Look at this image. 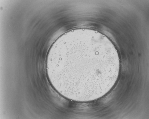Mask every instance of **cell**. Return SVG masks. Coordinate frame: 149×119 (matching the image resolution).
Here are the masks:
<instances>
[{
    "mask_svg": "<svg viewBox=\"0 0 149 119\" xmlns=\"http://www.w3.org/2000/svg\"><path fill=\"white\" fill-rule=\"evenodd\" d=\"M46 65L51 83L66 98L87 102L102 97L119 76V56L112 42L92 29L68 32L55 41Z\"/></svg>",
    "mask_w": 149,
    "mask_h": 119,
    "instance_id": "1",
    "label": "cell"
}]
</instances>
